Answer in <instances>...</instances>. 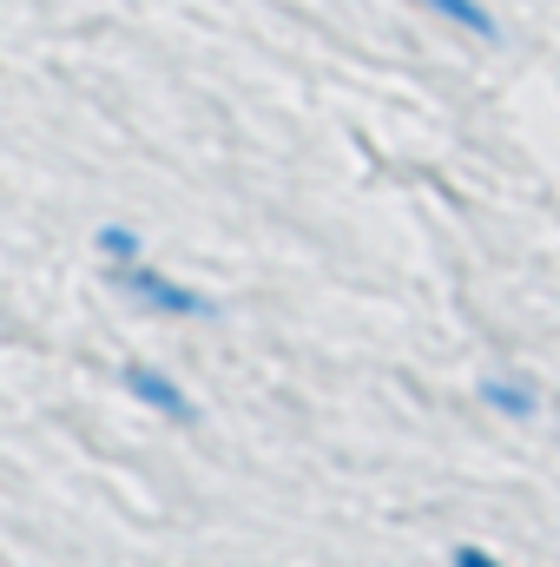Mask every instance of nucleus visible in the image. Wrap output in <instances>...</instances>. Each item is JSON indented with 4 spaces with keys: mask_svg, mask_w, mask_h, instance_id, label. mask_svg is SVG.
I'll list each match as a JSON object with an SVG mask.
<instances>
[{
    "mask_svg": "<svg viewBox=\"0 0 560 567\" xmlns=\"http://www.w3.org/2000/svg\"><path fill=\"white\" fill-rule=\"evenodd\" d=\"M448 567H508L501 555H488V548H475V542H462L455 555H448Z\"/></svg>",
    "mask_w": 560,
    "mask_h": 567,
    "instance_id": "obj_6",
    "label": "nucleus"
},
{
    "mask_svg": "<svg viewBox=\"0 0 560 567\" xmlns=\"http://www.w3.org/2000/svg\"><path fill=\"white\" fill-rule=\"evenodd\" d=\"M93 245H100L106 265H133V258H139V231H133V225H100Z\"/></svg>",
    "mask_w": 560,
    "mask_h": 567,
    "instance_id": "obj_5",
    "label": "nucleus"
},
{
    "mask_svg": "<svg viewBox=\"0 0 560 567\" xmlns=\"http://www.w3.org/2000/svg\"><path fill=\"white\" fill-rule=\"evenodd\" d=\"M495 416H508V423H528L535 410H541V396H535V383L528 377H481V390H475Z\"/></svg>",
    "mask_w": 560,
    "mask_h": 567,
    "instance_id": "obj_3",
    "label": "nucleus"
},
{
    "mask_svg": "<svg viewBox=\"0 0 560 567\" xmlns=\"http://www.w3.org/2000/svg\"><path fill=\"white\" fill-rule=\"evenodd\" d=\"M120 383H126V396L145 403L152 416H165V423H178V429L198 423V403L185 396V383H178V377H165V370H152V363H126V370H120Z\"/></svg>",
    "mask_w": 560,
    "mask_h": 567,
    "instance_id": "obj_2",
    "label": "nucleus"
},
{
    "mask_svg": "<svg viewBox=\"0 0 560 567\" xmlns=\"http://www.w3.org/2000/svg\"><path fill=\"white\" fill-rule=\"evenodd\" d=\"M409 7H428V13H442V20H455V27L475 33V40H495V33H501L495 13H488L481 0H409Z\"/></svg>",
    "mask_w": 560,
    "mask_h": 567,
    "instance_id": "obj_4",
    "label": "nucleus"
},
{
    "mask_svg": "<svg viewBox=\"0 0 560 567\" xmlns=\"http://www.w3.org/2000/svg\"><path fill=\"white\" fill-rule=\"evenodd\" d=\"M106 278H113V290H126L139 310L172 317V323H205V317L218 310L198 284L172 278V271H158V265H145V258H133V265H106Z\"/></svg>",
    "mask_w": 560,
    "mask_h": 567,
    "instance_id": "obj_1",
    "label": "nucleus"
}]
</instances>
